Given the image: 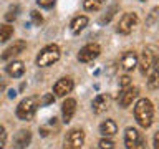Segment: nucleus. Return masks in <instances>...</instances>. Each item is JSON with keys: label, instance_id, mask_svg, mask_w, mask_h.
<instances>
[{"label": "nucleus", "instance_id": "a878e982", "mask_svg": "<svg viewBox=\"0 0 159 149\" xmlns=\"http://www.w3.org/2000/svg\"><path fill=\"white\" fill-rule=\"evenodd\" d=\"M119 86H121V88H128V86H131V78H129L128 74L121 76V78H119Z\"/></svg>", "mask_w": 159, "mask_h": 149}, {"label": "nucleus", "instance_id": "423d86ee", "mask_svg": "<svg viewBox=\"0 0 159 149\" xmlns=\"http://www.w3.org/2000/svg\"><path fill=\"white\" fill-rule=\"evenodd\" d=\"M84 144V131L83 129H71L65 136L63 149H81Z\"/></svg>", "mask_w": 159, "mask_h": 149}, {"label": "nucleus", "instance_id": "2f4dec72", "mask_svg": "<svg viewBox=\"0 0 159 149\" xmlns=\"http://www.w3.org/2000/svg\"><path fill=\"white\" fill-rule=\"evenodd\" d=\"M141 2H146V0H141Z\"/></svg>", "mask_w": 159, "mask_h": 149}, {"label": "nucleus", "instance_id": "bb28decb", "mask_svg": "<svg viewBox=\"0 0 159 149\" xmlns=\"http://www.w3.org/2000/svg\"><path fill=\"white\" fill-rule=\"evenodd\" d=\"M37 3L42 8H52L53 5H55V0H37Z\"/></svg>", "mask_w": 159, "mask_h": 149}, {"label": "nucleus", "instance_id": "aec40b11", "mask_svg": "<svg viewBox=\"0 0 159 149\" xmlns=\"http://www.w3.org/2000/svg\"><path fill=\"white\" fill-rule=\"evenodd\" d=\"M12 35H13V27L12 25H8V23L0 25V43H5L7 40H10Z\"/></svg>", "mask_w": 159, "mask_h": 149}, {"label": "nucleus", "instance_id": "4468645a", "mask_svg": "<svg viewBox=\"0 0 159 149\" xmlns=\"http://www.w3.org/2000/svg\"><path fill=\"white\" fill-rule=\"evenodd\" d=\"M99 133H101L103 138H111L118 133V124L113 121V119H104V121L99 124Z\"/></svg>", "mask_w": 159, "mask_h": 149}, {"label": "nucleus", "instance_id": "c85d7f7f", "mask_svg": "<svg viewBox=\"0 0 159 149\" xmlns=\"http://www.w3.org/2000/svg\"><path fill=\"white\" fill-rule=\"evenodd\" d=\"M30 15H32V18H33V22H35V23H37V25H40V23H42V22H43V18H42V15H40V13L37 12V10H33V12H32V13H30Z\"/></svg>", "mask_w": 159, "mask_h": 149}, {"label": "nucleus", "instance_id": "c756f323", "mask_svg": "<svg viewBox=\"0 0 159 149\" xmlns=\"http://www.w3.org/2000/svg\"><path fill=\"white\" fill-rule=\"evenodd\" d=\"M154 149H159V136H154Z\"/></svg>", "mask_w": 159, "mask_h": 149}, {"label": "nucleus", "instance_id": "412c9836", "mask_svg": "<svg viewBox=\"0 0 159 149\" xmlns=\"http://www.w3.org/2000/svg\"><path fill=\"white\" fill-rule=\"evenodd\" d=\"M148 86L149 89H156L159 86V73H157V65L151 70V74H149V79H148Z\"/></svg>", "mask_w": 159, "mask_h": 149}, {"label": "nucleus", "instance_id": "39448f33", "mask_svg": "<svg viewBox=\"0 0 159 149\" xmlns=\"http://www.w3.org/2000/svg\"><path fill=\"white\" fill-rule=\"evenodd\" d=\"M124 144L126 149H146V141L143 134L134 128H128L124 133Z\"/></svg>", "mask_w": 159, "mask_h": 149}, {"label": "nucleus", "instance_id": "cd10ccee", "mask_svg": "<svg viewBox=\"0 0 159 149\" xmlns=\"http://www.w3.org/2000/svg\"><path fill=\"white\" fill-rule=\"evenodd\" d=\"M53 101H55L53 94H45L43 98H40V106H42V104H50V103H53Z\"/></svg>", "mask_w": 159, "mask_h": 149}, {"label": "nucleus", "instance_id": "9b49d317", "mask_svg": "<svg viewBox=\"0 0 159 149\" xmlns=\"http://www.w3.org/2000/svg\"><path fill=\"white\" fill-rule=\"evenodd\" d=\"M76 113V101L73 98H66L61 104V116H63V123H70Z\"/></svg>", "mask_w": 159, "mask_h": 149}, {"label": "nucleus", "instance_id": "9d476101", "mask_svg": "<svg viewBox=\"0 0 159 149\" xmlns=\"http://www.w3.org/2000/svg\"><path fill=\"white\" fill-rule=\"evenodd\" d=\"M73 86H75V83L70 76L60 78L58 81L53 84V93H55V96H66L68 93L73 91Z\"/></svg>", "mask_w": 159, "mask_h": 149}, {"label": "nucleus", "instance_id": "5701e85b", "mask_svg": "<svg viewBox=\"0 0 159 149\" xmlns=\"http://www.w3.org/2000/svg\"><path fill=\"white\" fill-rule=\"evenodd\" d=\"M116 10H118V7H116V5H113V7H111V8H109L108 12H106L108 15H104V17L99 18V23H108L109 20H111V18L114 17V12H116Z\"/></svg>", "mask_w": 159, "mask_h": 149}, {"label": "nucleus", "instance_id": "f8f14e48", "mask_svg": "<svg viewBox=\"0 0 159 149\" xmlns=\"http://www.w3.org/2000/svg\"><path fill=\"white\" fill-rule=\"evenodd\" d=\"M25 48H27V43H25L23 40H15L13 45H10V47L2 53V60H12V58L17 56V55L22 53Z\"/></svg>", "mask_w": 159, "mask_h": 149}, {"label": "nucleus", "instance_id": "7c9ffc66", "mask_svg": "<svg viewBox=\"0 0 159 149\" xmlns=\"http://www.w3.org/2000/svg\"><path fill=\"white\" fill-rule=\"evenodd\" d=\"M3 89H5V81H3V78L0 76V93H2Z\"/></svg>", "mask_w": 159, "mask_h": 149}, {"label": "nucleus", "instance_id": "4be33fe9", "mask_svg": "<svg viewBox=\"0 0 159 149\" xmlns=\"http://www.w3.org/2000/svg\"><path fill=\"white\" fill-rule=\"evenodd\" d=\"M18 5H13V7H10L8 8V12H7V15H5V20L7 22H13L15 18H17V15H18Z\"/></svg>", "mask_w": 159, "mask_h": 149}, {"label": "nucleus", "instance_id": "1a4fd4ad", "mask_svg": "<svg viewBox=\"0 0 159 149\" xmlns=\"http://www.w3.org/2000/svg\"><path fill=\"white\" fill-rule=\"evenodd\" d=\"M139 94V89L136 86H128V88H123V91L119 93V98H118V103L121 108H128L131 106L133 101L138 98Z\"/></svg>", "mask_w": 159, "mask_h": 149}, {"label": "nucleus", "instance_id": "b1692460", "mask_svg": "<svg viewBox=\"0 0 159 149\" xmlns=\"http://www.w3.org/2000/svg\"><path fill=\"white\" fill-rule=\"evenodd\" d=\"M98 146H99V149H114V142L109 138H103Z\"/></svg>", "mask_w": 159, "mask_h": 149}, {"label": "nucleus", "instance_id": "393cba45", "mask_svg": "<svg viewBox=\"0 0 159 149\" xmlns=\"http://www.w3.org/2000/svg\"><path fill=\"white\" fill-rule=\"evenodd\" d=\"M5 142H7V131H5V128L0 124V149L5 147Z\"/></svg>", "mask_w": 159, "mask_h": 149}, {"label": "nucleus", "instance_id": "7ed1b4c3", "mask_svg": "<svg viewBox=\"0 0 159 149\" xmlns=\"http://www.w3.org/2000/svg\"><path fill=\"white\" fill-rule=\"evenodd\" d=\"M60 56H61V52H60L58 45H47L45 48L40 50V53L37 55V65L38 66H50V65L57 63Z\"/></svg>", "mask_w": 159, "mask_h": 149}, {"label": "nucleus", "instance_id": "2eb2a0df", "mask_svg": "<svg viewBox=\"0 0 159 149\" xmlns=\"http://www.w3.org/2000/svg\"><path fill=\"white\" fill-rule=\"evenodd\" d=\"M121 66L126 71H131L138 66V55L134 52H124V55L121 56Z\"/></svg>", "mask_w": 159, "mask_h": 149}, {"label": "nucleus", "instance_id": "6ab92c4d", "mask_svg": "<svg viewBox=\"0 0 159 149\" xmlns=\"http://www.w3.org/2000/svg\"><path fill=\"white\" fill-rule=\"evenodd\" d=\"M104 2H106V0H84L83 7L86 12H98V10L104 5Z\"/></svg>", "mask_w": 159, "mask_h": 149}, {"label": "nucleus", "instance_id": "0eeeda50", "mask_svg": "<svg viewBox=\"0 0 159 149\" xmlns=\"http://www.w3.org/2000/svg\"><path fill=\"white\" fill-rule=\"evenodd\" d=\"M99 55H101V47H99L98 43H88L80 50L78 60L81 63H89V61H93V60H96Z\"/></svg>", "mask_w": 159, "mask_h": 149}, {"label": "nucleus", "instance_id": "20e7f679", "mask_svg": "<svg viewBox=\"0 0 159 149\" xmlns=\"http://www.w3.org/2000/svg\"><path fill=\"white\" fill-rule=\"evenodd\" d=\"M157 48L154 45H148L146 48L143 50V55L141 58H138V63L141 66V73L143 74H148L151 70L157 65Z\"/></svg>", "mask_w": 159, "mask_h": 149}, {"label": "nucleus", "instance_id": "6e6552de", "mask_svg": "<svg viewBox=\"0 0 159 149\" xmlns=\"http://www.w3.org/2000/svg\"><path fill=\"white\" fill-rule=\"evenodd\" d=\"M136 23H138V15L136 13H124L121 20H119V23H118V33H121V35H129L133 32V28L136 27Z\"/></svg>", "mask_w": 159, "mask_h": 149}, {"label": "nucleus", "instance_id": "ddd939ff", "mask_svg": "<svg viewBox=\"0 0 159 149\" xmlns=\"http://www.w3.org/2000/svg\"><path fill=\"white\" fill-rule=\"evenodd\" d=\"M13 142H15V146H17V149L28 147V144L32 142V133L27 131V129H22V131H18L17 134H15Z\"/></svg>", "mask_w": 159, "mask_h": 149}, {"label": "nucleus", "instance_id": "f3484780", "mask_svg": "<svg viewBox=\"0 0 159 149\" xmlns=\"http://www.w3.org/2000/svg\"><path fill=\"white\" fill-rule=\"evenodd\" d=\"M88 17H84V15H78V17H75L71 20V23H70V30H71L73 33H80V32H83L84 28H86V25H88Z\"/></svg>", "mask_w": 159, "mask_h": 149}, {"label": "nucleus", "instance_id": "f257e3e1", "mask_svg": "<svg viewBox=\"0 0 159 149\" xmlns=\"http://www.w3.org/2000/svg\"><path fill=\"white\" fill-rule=\"evenodd\" d=\"M134 118H136V123L141 128L144 129L151 128L152 119H154V106H152L151 99H148V98L138 99L136 104H134Z\"/></svg>", "mask_w": 159, "mask_h": 149}, {"label": "nucleus", "instance_id": "dca6fc26", "mask_svg": "<svg viewBox=\"0 0 159 149\" xmlns=\"http://www.w3.org/2000/svg\"><path fill=\"white\" fill-rule=\"evenodd\" d=\"M7 73L10 74V76H13V78H20L25 73L23 61H20V60H13V61H10L7 65Z\"/></svg>", "mask_w": 159, "mask_h": 149}, {"label": "nucleus", "instance_id": "a211bd4d", "mask_svg": "<svg viewBox=\"0 0 159 149\" xmlns=\"http://www.w3.org/2000/svg\"><path fill=\"white\" fill-rule=\"evenodd\" d=\"M108 103H109V98L106 96V94H98V96L93 99V103H91V106H93V111L96 113V114L103 113L104 109L108 108Z\"/></svg>", "mask_w": 159, "mask_h": 149}, {"label": "nucleus", "instance_id": "f03ea898", "mask_svg": "<svg viewBox=\"0 0 159 149\" xmlns=\"http://www.w3.org/2000/svg\"><path fill=\"white\" fill-rule=\"evenodd\" d=\"M40 108V96H28L22 99L17 106V118L22 119V121H30L37 109Z\"/></svg>", "mask_w": 159, "mask_h": 149}]
</instances>
